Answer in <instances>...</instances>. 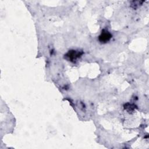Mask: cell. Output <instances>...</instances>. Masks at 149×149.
<instances>
[{
  "label": "cell",
  "instance_id": "obj_1",
  "mask_svg": "<svg viewBox=\"0 0 149 149\" xmlns=\"http://www.w3.org/2000/svg\"><path fill=\"white\" fill-rule=\"evenodd\" d=\"M82 53H81L79 51H76L75 50H71L68 51V53L66 54L65 58L69 61L74 62L75 61L77 58H80L81 55Z\"/></svg>",
  "mask_w": 149,
  "mask_h": 149
},
{
  "label": "cell",
  "instance_id": "obj_2",
  "mask_svg": "<svg viewBox=\"0 0 149 149\" xmlns=\"http://www.w3.org/2000/svg\"><path fill=\"white\" fill-rule=\"evenodd\" d=\"M112 37L111 34L106 30H103L98 37V40L100 42L105 43L110 40V39Z\"/></svg>",
  "mask_w": 149,
  "mask_h": 149
}]
</instances>
